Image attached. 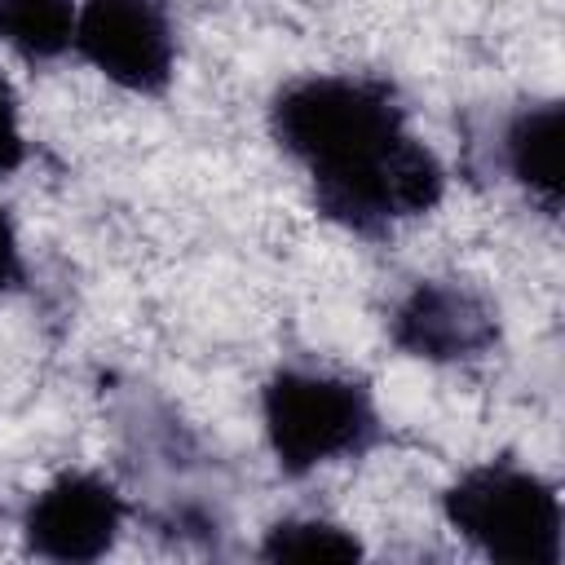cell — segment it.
Segmentation results:
<instances>
[{
    "label": "cell",
    "instance_id": "obj_1",
    "mask_svg": "<svg viewBox=\"0 0 565 565\" xmlns=\"http://www.w3.org/2000/svg\"><path fill=\"white\" fill-rule=\"evenodd\" d=\"M269 132L309 177L313 207L349 234L380 238L441 203L446 172L406 128L380 75H305L278 88Z\"/></svg>",
    "mask_w": 565,
    "mask_h": 565
},
{
    "label": "cell",
    "instance_id": "obj_2",
    "mask_svg": "<svg viewBox=\"0 0 565 565\" xmlns=\"http://www.w3.org/2000/svg\"><path fill=\"white\" fill-rule=\"evenodd\" d=\"M260 419L287 477H305L335 459H358L380 441L371 393L349 375L309 366H282L265 380Z\"/></svg>",
    "mask_w": 565,
    "mask_h": 565
},
{
    "label": "cell",
    "instance_id": "obj_3",
    "mask_svg": "<svg viewBox=\"0 0 565 565\" xmlns=\"http://www.w3.org/2000/svg\"><path fill=\"white\" fill-rule=\"evenodd\" d=\"M446 521L490 561L561 565V494L539 472L490 459L441 494Z\"/></svg>",
    "mask_w": 565,
    "mask_h": 565
},
{
    "label": "cell",
    "instance_id": "obj_4",
    "mask_svg": "<svg viewBox=\"0 0 565 565\" xmlns=\"http://www.w3.org/2000/svg\"><path fill=\"white\" fill-rule=\"evenodd\" d=\"M79 57L110 84L159 97L172 84L177 40L159 0H84L75 18Z\"/></svg>",
    "mask_w": 565,
    "mask_h": 565
},
{
    "label": "cell",
    "instance_id": "obj_5",
    "mask_svg": "<svg viewBox=\"0 0 565 565\" xmlns=\"http://www.w3.org/2000/svg\"><path fill=\"white\" fill-rule=\"evenodd\" d=\"M124 525V503L115 486L97 472H62L53 477L22 516L26 552L44 561H97L115 547Z\"/></svg>",
    "mask_w": 565,
    "mask_h": 565
},
{
    "label": "cell",
    "instance_id": "obj_6",
    "mask_svg": "<svg viewBox=\"0 0 565 565\" xmlns=\"http://www.w3.org/2000/svg\"><path fill=\"white\" fill-rule=\"evenodd\" d=\"M388 335L402 353L424 362H477L499 340V313L463 282L424 278L397 300Z\"/></svg>",
    "mask_w": 565,
    "mask_h": 565
},
{
    "label": "cell",
    "instance_id": "obj_7",
    "mask_svg": "<svg viewBox=\"0 0 565 565\" xmlns=\"http://www.w3.org/2000/svg\"><path fill=\"white\" fill-rule=\"evenodd\" d=\"M561 128H565L561 102L521 106L503 128V154L512 181L552 216L561 207Z\"/></svg>",
    "mask_w": 565,
    "mask_h": 565
},
{
    "label": "cell",
    "instance_id": "obj_8",
    "mask_svg": "<svg viewBox=\"0 0 565 565\" xmlns=\"http://www.w3.org/2000/svg\"><path fill=\"white\" fill-rule=\"evenodd\" d=\"M75 0H0V40L22 62H53L75 49Z\"/></svg>",
    "mask_w": 565,
    "mask_h": 565
},
{
    "label": "cell",
    "instance_id": "obj_9",
    "mask_svg": "<svg viewBox=\"0 0 565 565\" xmlns=\"http://www.w3.org/2000/svg\"><path fill=\"white\" fill-rule=\"evenodd\" d=\"M265 561H358L362 543L353 539V530L322 521V516H291L269 525L265 543H260Z\"/></svg>",
    "mask_w": 565,
    "mask_h": 565
},
{
    "label": "cell",
    "instance_id": "obj_10",
    "mask_svg": "<svg viewBox=\"0 0 565 565\" xmlns=\"http://www.w3.org/2000/svg\"><path fill=\"white\" fill-rule=\"evenodd\" d=\"M26 159V141H22V128H18V97L9 88V79L0 75V181L13 177Z\"/></svg>",
    "mask_w": 565,
    "mask_h": 565
},
{
    "label": "cell",
    "instance_id": "obj_11",
    "mask_svg": "<svg viewBox=\"0 0 565 565\" xmlns=\"http://www.w3.org/2000/svg\"><path fill=\"white\" fill-rule=\"evenodd\" d=\"M18 282H22V252H18V234H13L9 212H0V296Z\"/></svg>",
    "mask_w": 565,
    "mask_h": 565
}]
</instances>
